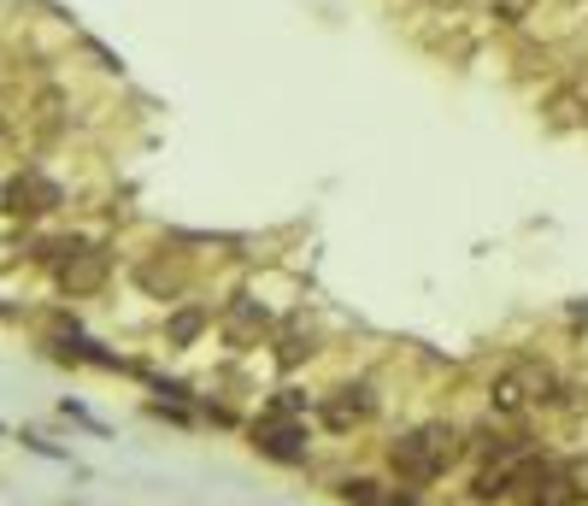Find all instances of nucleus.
Segmentation results:
<instances>
[{
    "instance_id": "f257e3e1",
    "label": "nucleus",
    "mask_w": 588,
    "mask_h": 506,
    "mask_svg": "<svg viewBox=\"0 0 588 506\" xmlns=\"http://www.w3.org/2000/svg\"><path fill=\"white\" fill-rule=\"evenodd\" d=\"M459 460H471V436L459 425H447V418H429V425L389 442V471H394V483H406V488L442 483Z\"/></svg>"
},
{
    "instance_id": "f03ea898",
    "label": "nucleus",
    "mask_w": 588,
    "mask_h": 506,
    "mask_svg": "<svg viewBox=\"0 0 588 506\" xmlns=\"http://www.w3.org/2000/svg\"><path fill=\"white\" fill-rule=\"evenodd\" d=\"M553 389H559V371L542 360H512L489 377V418L494 425H524L530 413H542Z\"/></svg>"
},
{
    "instance_id": "7ed1b4c3",
    "label": "nucleus",
    "mask_w": 588,
    "mask_h": 506,
    "mask_svg": "<svg viewBox=\"0 0 588 506\" xmlns=\"http://www.w3.org/2000/svg\"><path fill=\"white\" fill-rule=\"evenodd\" d=\"M377 407H383V400H377V383H341V389H330L318 400V418H324V430H336V436H348V430H366L371 418H377Z\"/></svg>"
},
{
    "instance_id": "20e7f679",
    "label": "nucleus",
    "mask_w": 588,
    "mask_h": 506,
    "mask_svg": "<svg viewBox=\"0 0 588 506\" xmlns=\"http://www.w3.org/2000/svg\"><path fill=\"white\" fill-rule=\"evenodd\" d=\"M253 448L265 453L276 465H306V453H313V430H306V418H259L253 425Z\"/></svg>"
},
{
    "instance_id": "39448f33",
    "label": "nucleus",
    "mask_w": 588,
    "mask_h": 506,
    "mask_svg": "<svg viewBox=\"0 0 588 506\" xmlns=\"http://www.w3.org/2000/svg\"><path fill=\"white\" fill-rule=\"evenodd\" d=\"M54 207H59V189H54V183H47L42 172H24V177L7 183V212L42 218V212H54Z\"/></svg>"
},
{
    "instance_id": "423d86ee",
    "label": "nucleus",
    "mask_w": 588,
    "mask_h": 506,
    "mask_svg": "<svg viewBox=\"0 0 588 506\" xmlns=\"http://www.w3.org/2000/svg\"><path fill=\"white\" fill-rule=\"evenodd\" d=\"M271 336V312L259 307V300H236L230 312H224V342L248 348V342H265Z\"/></svg>"
},
{
    "instance_id": "0eeeda50",
    "label": "nucleus",
    "mask_w": 588,
    "mask_h": 506,
    "mask_svg": "<svg viewBox=\"0 0 588 506\" xmlns=\"http://www.w3.org/2000/svg\"><path fill=\"white\" fill-rule=\"evenodd\" d=\"M72 260H59V283L65 289H100L107 283V253L95 248H65Z\"/></svg>"
},
{
    "instance_id": "6e6552de",
    "label": "nucleus",
    "mask_w": 588,
    "mask_h": 506,
    "mask_svg": "<svg viewBox=\"0 0 588 506\" xmlns=\"http://www.w3.org/2000/svg\"><path fill=\"white\" fill-rule=\"evenodd\" d=\"M336 495L348 501V506H394V488L377 483V477H366V471H359V477H341Z\"/></svg>"
},
{
    "instance_id": "1a4fd4ad",
    "label": "nucleus",
    "mask_w": 588,
    "mask_h": 506,
    "mask_svg": "<svg viewBox=\"0 0 588 506\" xmlns=\"http://www.w3.org/2000/svg\"><path fill=\"white\" fill-rule=\"evenodd\" d=\"M313 353H318V336L313 330H283V336H276V365H283V371L306 365Z\"/></svg>"
},
{
    "instance_id": "9d476101",
    "label": "nucleus",
    "mask_w": 588,
    "mask_h": 506,
    "mask_svg": "<svg viewBox=\"0 0 588 506\" xmlns=\"http://www.w3.org/2000/svg\"><path fill=\"white\" fill-rule=\"evenodd\" d=\"M265 413H271V418H306V413H313V395H301V389H283V395H276Z\"/></svg>"
},
{
    "instance_id": "9b49d317",
    "label": "nucleus",
    "mask_w": 588,
    "mask_h": 506,
    "mask_svg": "<svg viewBox=\"0 0 588 506\" xmlns=\"http://www.w3.org/2000/svg\"><path fill=\"white\" fill-rule=\"evenodd\" d=\"M206 330V312H177V318H171V324H165V336H171V342H195V336Z\"/></svg>"
},
{
    "instance_id": "f8f14e48",
    "label": "nucleus",
    "mask_w": 588,
    "mask_h": 506,
    "mask_svg": "<svg viewBox=\"0 0 588 506\" xmlns=\"http://www.w3.org/2000/svg\"><path fill=\"white\" fill-rule=\"evenodd\" d=\"M565 483H570V495H577V506H588V453L565 460Z\"/></svg>"
},
{
    "instance_id": "ddd939ff",
    "label": "nucleus",
    "mask_w": 588,
    "mask_h": 506,
    "mask_svg": "<svg viewBox=\"0 0 588 506\" xmlns=\"http://www.w3.org/2000/svg\"><path fill=\"white\" fill-rule=\"evenodd\" d=\"M542 506H570V501H542Z\"/></svg>"
}]
</instances>
